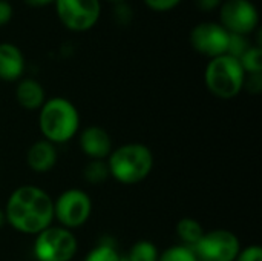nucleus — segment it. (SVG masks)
Returning <instances> with one entry per match:
<instances>
[{
    "mask_svg": "<svg viewBox=\"0 0 262 261\" xmlns=\"http://www.w3.org/2000/svg\"><path fill=\"white\" fill-rule=\"evenodd\" d=\"M229 32L216 22H203L192 28L189 40L192 48L209 58L227 54Z\"/></svg>",
    "mask_w": 262,
    "mask_h": 261,
    "instance_id": "10",
    "label": "nucleus"
},
{
    "mask_svg": "<svg viewBox=\"0 0 262 261\" xmlns=\"http://www.w3.org/2000/svg\"><path fill=\"white\" fill-rule=\"evenodd\" d=\"M80 148L91 160H104L112 152V140L106 129L88 126L80 134Z\"/></svg>",
    "mask_w": 262,
    "mask_h": 261,
    "instance_id": "11",
    "label": "nucleus"
},
{
    "mask_svg": "<svg viewBox=\"0 0 262 261\" xmlns=\"http://www.w3.org/2000/svg\"><path fill=\"white\" fill-rule=\"evenodd\" d=\"M12 6L8 0H0V26H5L12 18Z\"/></svg>",
    "mask_w": 262,
    "mask_h": 261,
    "instance_id": "26",
    "label": "nucleus"
},
{
    "mask_svg": "<svg viewBox=\"0 0 262 261\" xmlns=\"http://www.w3.org/2000/svg\"><path fill=\"white\" fill-rule=\"evenodd\" d=\"M55 0H25L26 5L32 6V8H41V6H48V5H52Z\"/></svg>",
    "mask_w": 262,
    "mask_h": 261,
    "instance_id": "28",
    "label": "nucleus"
},
{
    "mask_svg": "<svg viewBox=\"0 0 262 261\" xmlns=\"http://www.w3.org/2000/svg\"><path fill=\"white\" fill-rule=\"evenodd\" d=\"M239 63L246 74H262V49L261 46H250L239 58Z\"/></svg>",
    "mask_w": 262,
    "mask_h": 261,
    "instance_id": "18",
    "label": "nucleus"
},
{
    "mask_svg": "<svg viewBox=\"0 0 262 261\" xmlns=\"http://www.w3.org/2000/svg\"><path fill=\"white\" fill-rule=\"evenodd\" d=\"M244 88L252 94H259L262 91V74H247Z\"/></svg>",
    "mask_w": 262,
    "mask_h": 261,
    "instance_id": "25",
    "label": "nucleus"
},
{
    "mask_svg": "<svg viewBox=\"0 0 262 261\" xmlns=\"http://www.w3.org/2000/svg\"><path fill=\"white\" fill-rule=\"evenodd\" d=\"M121 261H126V258H123V260H121Z\"/></svg>",
    "mask_w": 262,
    "mask_h": 261,
    "instance_id": "31",
    "label": "nucleus"
},
{
    "mask_svg": "<svg viewBox=\"0 0 262 261\" xmlns=\"http://www.w3.org/2000/svg\"><path fill=\"white\" fill-rule=\"evenodd\" d=\"M252 45L249 43L246 35H238V34H230L229 35V46H227V54L239 58Z\"/></svg>",
    "mask_w": 262,
    "mask_h": 261,
    "instance_id": "21",
    "label": "nucleus"
},
{
    "mask_svg": "<svg viewBox=\"0 0 262 261\" xmlns=\"http://www.w3.org/2000/svg\"><path fill=\"white\" fill-rule=\"evenodd\" d=\"M223 2L224 0H195L198 9L203 11V12H212L215 9H220Z\"/></svg>",
    "mask_w": 262,
    "mask_h": 261,
    "instance_id": "27",
    "label": "nucleus"
},
{
    "mask_svg": "<svg viewBox=\"0 0 262 261\" xmlns=\"http://www.w3.org/2000/svg\"><path fill=\"white\" fill-rule=\"evenodd\" d=\"M114 18L117 23L120 25H129L134 18V12H132V8L121 2V3H117V6L114 8Z\"/></svg>",
    "mask_w": 262,
    "mask_h": 261,
    "instance_id": "22",
    "label": "nucleus"
},
{
    "mask_svg": "<svg viewBox=\"0 0 262 261\" xmlns=\"http://www.w3.org/2000/svg\"><path fill=\"white\" fill-rule=\"evenodd\" d=\"M25 72V57L18 46L9 42L0 43V80L17 82Z\"/></svg>",
    "mask_w": 262,
    "mask_h": 261,
    "instance_id": "12",
    "label": "nucleus"
},
{
    "mask_svg": "<svg viewBox=\"0 0 262 261\" xmlns=\"http://www.w3.org/2000/svg\"><path fill=\"white\" fill-rule=\"evenodd\" d=\"M111 177L123 185H137L149 177L154 169V154L143 143L121 145L109 154Z\"/></svg>",
    "mask_w": 262,
    "mask_h": 261,
    "instance_id": "3",
    "label": "nucleus"
},
{
    "mask_svg": "<svg viewBox=\"0 0 262 261\" xmlns=\"http://www.w3.org/2000/svg\"><path fill=\"white\" fill-rule=\"evenodd\" d=\"M246 75L238 58L223 54L209 60L204 71V83L215 97L229 100L244 89Z\"/></svg>",
    "mask_w": 262,
    "mask_h": 261,
    "instance_id": "4",
    "label": "nucleus"
},
{
    "mask_svg": "<svg viewBox=\"0 0 262 261\" xmlns=\"http://www.w3.org/2000/svg\"><path fill=\"white\" fill-rule=\"evenodd\" d=\"M92 212V200L81 189H68L54 202V218L61 228L75 229L83 226Z\"/></svg>",
    "mask_w": 262,
    "mask_h": 261,
    "instance_id": "7",
    "label": "nucleus"
},
{
    "mask_svg": "<svg viewBox=\"0 0 262 261\" xmlns=\"http://www.w3.org/2000/svg\"><path fill=\"white\" fill-rule=\"evenodd\" d=\"M83 177L89 185H101L104 183L109 177V166L107 162L104 160H91L83 169Z\"/></svg>",
    "mask_w": 262,
    "mask_h": 261,
    "instance_id": "16",
    "label": "nucleus"
},
{
    "mask_svg": "<svg viewBox=\"0 0 262 261\" xmlns=\"http://www.w3.org/2000/svg\"><path fill=\"white\" fill-rule=\"evenodd\" d=\"M3 212L11 228L21 234L37 235L54 222V200L46 191L23 185L11 192Z\"/></svg>",
    "mask_w": 262,
    "mask_h": 261,
    "instance_id": "1",
    "label": "nucleus"
},
{
    "mask_svg": "<svg viewBox=\"0 0 262 261\" xmlns=\"http://www.w3.org/2000/svg\"><path fill=\"white\" fill-rule=\"evenodd\" d=\"M38 126L45 140L54 145L66 143L78 132L80 114L71 100L64 97H52L40 108Z\"/></svg>",
    "mask_w": 262,
    "mask_h": 261,
    "instance_id": "2",
    "label": "nucleus"
},
{
    "mask_svg": "<svg viewBox=\"0 0 262 261\" xmlns=\"http://www.w3.org/2000/svg\"><path fill=\"white\" fill-rule=\"evenodd\" d=\"M158 258H160V252L157 246L152 242L140 240L130 248L126 261H158Z\"/></svg>",
    "mask_w": 262,
    "mask_h": 261,
    "instance_id": "17",
    "label": "nucleus"
},
{
    "mask_svg": "<svg viewBox=\"0 0 262 261\" xmlns=\"http://www.w3.org/2000/svg\"><path fill=\"white\" fill-rule=\"evenodd\" d=\"M158 261H200L193 248H187L184 245H173L167 248L163 254H160Z\"/></svg>",
    "mask_w": 262,
    "mask_h": 261,
    "instance_id": "19",
    "label": "nucleus"
},
{
    "mask_svg": "<svg viewBox=\"0 0 262 261\" xmlns=\"http://www.w3.org/2000/svg\"><path fill=\"white\" fill-rule=\"evenodd\" d=\"M200 261H235L241 251L239 238L227 229L204 232L193 248Z\"/></svg>",
    "mask_w": 262,
    "mask_h": 261,
    "instance_id": "9",
    "label": "nucleus"
},
{
    "mask_svg": "<svg viewBox=\"0 0 262 261\" xmlns=\"http://www.w3.org/2000/svg\"><path fill=\"white\" fill-rule=\"evenodd\" d=\"M78 243L72 231L51 225L35 235L34 255L37 261H72Z\"/></svg>",
    "mask_w": 262,
    "mask_h": 261,
    "instance_id": "5",
    "label": "nucleus"
},
{
    "mask_svg": "<svg viewBox=\"0 0 262 261\" xmlns=\"http://www.w3.org/2000/svg\"><path fill=\"white\" fill-rule=\"evenodd\" d=\"M15 100L21 108L35 111L40 109L46 102V94L41 83H38L35 78H21L15 88Z\"/></svg>",
    "mask_w": 262,
    "mask_h": 261,
    "instance_id": "14",
    "label": "nucleus"
},
{
    "mask_svg": "<svg viewBox=\"0 0 262 261\" xmlns=\"http://www.w3.org/2000/svg\"><path fill=\"white\" fill-rule=\"evenodd\" d=\"M123 258L117 252V249L111 245H98L95 246L88 255L84 261H121Z\"/></svg>",
    "mask_w": 262,
    "mask_h": 261,
    "instance_id": "20",
    "label": "nucleus"
},
{
    "mask_svg": "<svg viewBox=\"0 0 262 261\" xmlns=\"http://www.w3.org/2000/svg\"><path fill=\"white\" fill-rule=\"evenodd\" d=\"M54 5L61 25L74 32L92 29L101 15L100 0H55Z\"/></svg>",
    "mask_w": 262,
    "mask_h": 261,
    "instance_id": "6",
    "label": "nucleus"
},
{
    "mask_svg": "<svg viewBox=\"0 0 262 261\" xmlns=\"http://www.w3.org/2000/svg\"><path fill=\"white\" fill-rule=\"evenodd\" d=\"M5 223H6V220H5V212H3V209H0V228H2Z\"/></svg>",
    "mask_w": 262,
    "mask_h": 261,
    "instance_id": "29",
    "label": "nucleus"
},
{
    "mask_svg": "<svg viewBox=\"0 0 262 261\" xmlns=\"http://www.w3.org/2000/svg\"><path fill=\"white\" fill-rule=\"evenodd\" d=\"M235 261H262V249L259 245H252L247 248H241Z\"/></svg>",
    "mask_w": 262,
    "mask_h": 261,
    "instance_id": "24",
    "label": "nucleus"
},
{
    "mask_svg": "<svg viewBox=\"0 0 262 261\" xmlns=\"http://www.w3.org/2000/svg\"><path fill=\"white\" fill-rule=\"evenodd\" d=\"M177 235L187 248H195L204 235V229L198 220L186 217L177 223Z\"/></svg>",
    "mask_w": 262,
    "mask_h": 261,
    "instance_id": "15",
    "label": "nucleus"
},
{
    "mask_svg": "<svg viewBox=\"0 0 262 261\" xmlns=\"http://www.w3.org/2000/svg\"><path fill=\"white\" fill-rule=\"evenodd\" d=\"M109 2H114V3H121V2H124V0H109Z\"/></svg>",
    "mask_w": 262,
    "mask_h": 261,
    "instance_id": "30",
    "label": "nucleus"
},
{
    "mask_svg": "<svg viewBox=\"0 0 262 261\" xmlns=\"http://www.w3.org/2000/svg\"><path fill=\"white\" fill-rule=\"evenodd\" d=\"M220 23L229 34L247 37L258 29L259 11L250 0H224L220 6Z\"/></svg>",
    "mask_w": 262,
    "mask_h": 261,
    "instance_id": "8",
    "label": "nucleus"
},
{
    "mask_svg": "<svg viewBox=\"0 0 262 261\" xmlns=\"http://www.w3.org/2000/svg\"><path fill=\"white\" fill-rule=\"evenodd\" d=\"M57 149L55 145L48 140H38L32 143L26 152V163L29 169L37 174L49 172L57 163Z\"/></svg>",
    "mask_w": 262,
    "mask_h": 261,
    "instance_id": "13",
    "label": "nucleus"
},
{
    "mask_svg": "<svg viewBox=\"0 0 262 261\" xmlns=\"http://www.w3.org/2000/svg\"><path fill=\"white\" fill-rule=\"evenodd\" d=\"M180 3L181 0H144V5L155 12H169Z\"/></svg>",
    "mask_w": 262,
    "mask_h": 261,
    "instance_id": "23",
    "label": "nucleus"
}]
</instances>
